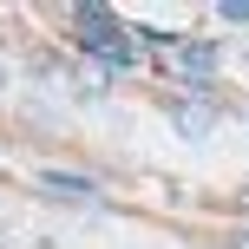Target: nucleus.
<instances>
[{
	"instance_id": "1",
	"label": "nucleus",
	"mask_w": 249,
	"mask_h": 249,
	"mask_svg": "<svg viewBox=\"0 0 249 249\" xmlns=\"http://www.w3.org/2000/svg\"><path fill=\"white\" fill-rule=\"evenodd\" d=\"M177 72H184V86H190V92H210L216 46H210V39H190V46H177Z\"/></svg>"
},
{
	"instance_id": "2",
	"label": "nucleus",
	"mask_w": 249,
	"mask_h": 249,
	"mask_svg": "<svg viewBox=\"0 0 249 249\" xmlns=\"http://www.w3.org/2000/svg\"><path fill=\"white\" fill-rule=\"evenodd\" d=\"M39 184H46V197H66V203H92V177H79V171H46Z\"/></svg>"
},
{
	"instance_id": "3",
	"label": "nucleus",
	"mask_w": 249,
	"mask_h": 249,
	"mask_svg": "<svg viewBox=\"0 0 249 249\" xmlns=\"http://www.w3.org/2000/svg\"><path fill=\"white\" fill-rule=\"evenodd\" d=\"M171 118H177V131H184V138H203V131L216 124L210 105H171Z\"/></svg>"
},
{
	"instance_id": "4",
	"label": "nucleus",
	"mask_w": 249,
	"mask_h": 249,
	"mask_svg": "<svg viewBox=\"0 0 249 249\" xmlns=\"http://www.w3.org/2000/svg\"><path fill=\"white\" fill-rule=\"evenodd\" d=\"M216 13H223L230 26H249V0H223V7H216Z\"/></svg>"
},
{
	"instance_id": "5",
	"label": "nucleus",
	"mask_w": 249,
	"mask_h": 249,
	"mask_svg": "<svg viewBox=\"0 0 249 249\" xmlns=\"http://www.w3.org/2000/svg\"><path fill=\"white\" fill-rule=\"evenodd\" d=\"M0 86H7V66H0Z\"/></svg>"
},
{
	"instance_id": "6",
	"label": "nucleus",
	"mask_w": 249,
	"mask_h": 249,
	"mask_svg": "<svg viewBox=\"0 0 249 249\" xmlns=\"http://www.w3.org/2000/svg\"><path fill=\"white\" fill-rule=\"evenodd\" d=\"M243 203H249V190H243Z\"/></svg>"
}]
</instances>
